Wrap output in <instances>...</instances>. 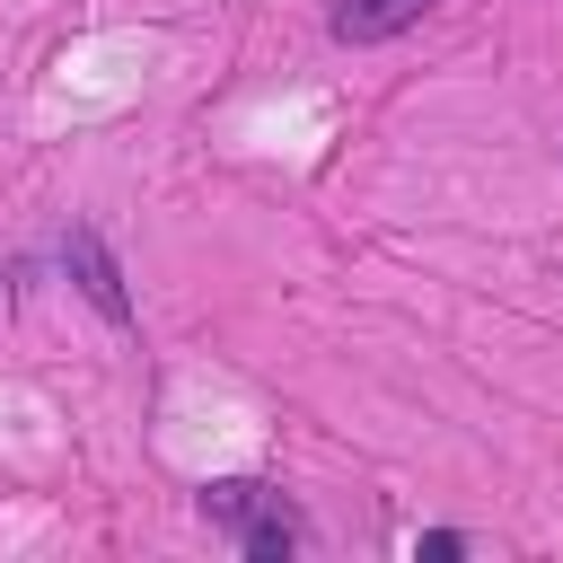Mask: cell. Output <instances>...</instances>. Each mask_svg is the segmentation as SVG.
Segmentation results:
<instances>
[{"mask_svg": "<svg viewBox=\"0 0 563 563\" xmlns=\"http://www.w3.org/2000/svg\"><path fill=\"white\" fill-rule=\"evenodd\" d=\"M62 264H70V282H79L114 325L132 317V290H123V273H114V255H106V238H97V229H70V238H62Z\"/></svg>", "mask_w": 563, "mask_h": 563, "instance_id": "1", "label": "cell"}, {"mask_svg": "<svg viewBox=\"0 0 563 563\" xmlns=\"http://www.w3.org/2000/svg\"><path fill=\"white\" fill-rule=\"evenodd\" d=\"M422 9H431V0H334V35H343V44H387V35H405Z\"/></svg>", "mask_w": 563, "mask_h": 563, "instance_id": "2", "label": "cell"}]
</instances>
